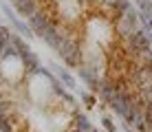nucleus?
Masks as SVG:
<instances>
[{"label":"nucleus","mask_w":152,"mask_h":132,"mask_svg":"<svg viewBox=\"0 0 152 132\" xmlns=\"http://www.w3.org/2000/svg\"><path fill=\"white\" fill-rule=\"evenodd\" d=\"M77 73H80V77L91 86L93 93H99V84H102V79H97V71L86 68V66H80V71H77Z\"/></svg>","instance_id":"obj_7"},{"label":"nucleus","mask_w":152,"mask_h":132,"mask_svg":"<svg viewBox=\"0 0 152 132\" xmlns=\"http://www.w3.org/2000/svg\"><path fill=\"white\" fill-rule=\"evenodd\" d=\"M145 26H148V29H150V31H152V18H150V20H148V24H145Z\"/></svg>","instance_id":"obj_19"},{"label":"nucleus","mask_w":152,"mask_h":132,"mask_svg":"<svg viewBox=\"0 0 152 132\" xmlns=\"http://www.w3.org/2000/svg\"><path fill=\"white\" fill-rule=\"evenodd\" d=\"M29 24H31V29H33V33L38 35V38H42L44 31L49 29V24H51V18H49V13H46L44 9H38V11L29 18Z\"/></svg>","instance_id":"obj_3"},{"label":"nucleus","mask_w":152,"mask_h":132,"mask_svg":"<svg viewBox=\"0 0 152 132\" xmlns=\"http://www.w3.org/2000/svg\"><path fill=\"white\" fill-rule=\"evenodd\" d=\"M64 38H69V35H64L60 29H57V24H53V22L49 24V29H46L44 35H42V40H44L46 44L51 46V49H55V51L60 49V44L64 42Z\"/></svg>","instance_id":"obj_5"},{"label":"nucleus","mask_w":152,"mask_h":132,"mask_svg":"<svg viewBox=\"0 0 152 132\" xmlns=\"http://www.w3.org/2000/svg\"><path fill=\"white\" fill-rule=\"evenodd\" d=\"M137 7L141 9V13L152 15V2H150V0H137Z\"/></svg>","instance_id":"obj_14"},{"label":"nucleus","mask_w":152,"mask_h":132,"mask_svg":"<svg viewBox=\"0 0 152 132\" xmlns=\"http://www.w3.org/2000/svg\"><path fill=\"white\" fill-rule=\"evenodd\" d=\"M115 31H117V35H119V38L130 40V38H132V33H134L137 29H134V26L130 24L126 18H115Z\"/></svg>","instance_id":"obj_8"},{"label":"nucleus","mask_w":152,"mask_h":132,"mask_svg":"<svg viewBox=\"0 0 152 132\" xmlns=\"http://www.w3.org/2000/svg\"><path fill=\"white\" fill-rule=\"evenodd\" d=\"M15 11L20 15H24V18H31L35 11H38V0H20V2L13 4Z\"/></svg>","instance_id":"obj_9"},{"label":"nucleus","mask_w":152,"mask_h":132,"mask_svg":"<svg viewBox=\"0 0 152 132\" xmlns=\"http://www.w3.org/2000/svg\"><path fill=\"white\" fill-rule=\"evenodd\" d=\"M51 68H53V71L57 73V77H60V82L64 84L66 88H77V84H75V77L71 75L69 71H62L60 66H55V64H51Z\"/></svg>","instance_id":"obj_10"},{"label":"nucleus","mask_w":152,"mask_h":132,"mask_svg":"<svg viewBox=\"0 0 152 132\" xmlns=\"http://www.w3.org/2000/svg\"><path fill=\"white\" fill-rule=\"evenodd\" d=\"M9 2H13V4H15V2H20V0H9Z\"/></svg>","instance_id":"obj_20"},{"label":"nucleus","mask_w":152,"mask_h":132,"mask_svg":"<svg viewBox=\"0 0 152 132\" xmlns=\"http://www.w3.org/2000/svg\"><path fill=\"white\" fill-rule=\"evenodd\" d=\"M0 132H13L11 121H9L7 114H0Z\"/></svg>","instance_id":"obj_13"},{"label":"nucleus","mask_w":152,"mask_h":132,"mask_svg":"<svg viewBox=\"0 0 152 132\" xmlns=\"http://www.w3.org/2000/svg\"><path fill=\"white\" fill-rule=\"evenodd\" d=\"M80 99H82L86 106H95V104H97V99L93 97V95H88V93H80Z\"/></svg>","instance_id":"obj_15"},{"label":"nucleus","mask_w":152,"mask_h":132,"mask_svg":"<svg viewBox=\"0 0 152 132\" xmlns=\"http://www.w3.org/2000/svg\"><path fill=\"white\" fill-rule=\"evenodd\" d=\"M128 42H130V46H132L134 51L145 53V51H150V44H152V31L148 26H145V29H137Z\"/></svg>","instance_id":"obj_2"},{"label":"nucleus","mask_w":152,"mask_h":132,"mask_svg":"<svg viewBox=\"0 0 152 132\" xmlns=\"http://www.w3.org/2000/svg\"><path fill=\"white\" fill-rule=\"evenodd\" d=\"M0 57H20V53H18V49H15V44H13V42H7V46L2 49Z\"/></svg>","instance_id":"obj_12"},{"label":"nucleus","mask_w":152,"mask_h":132,"mask_svg":"<svg viewBox=\"0 0 152 132\" xmlns=\"http://www.w3.org/2000/svg\"><path fill=\"white\" fill-rule=\"evenodd\" d=\"M62 99H64V101H66V104H71V106H73V104H75V99H73V97H71V95H69V93H62Z\"/></svg>","instance_id":"obj_17"},{"label":"nucleus","mask_w":152,"mask_h":132,"mask_svg":"<svg viewBox=\"0 0 152 132\" xmlns=\"http://www.w3.org/2000/svg\"><path fill=\"white\" fill-rule=\"evenodd\" d=\"M22 68H24V73L27 75H40V68H42V64H40V57L35 55L33 51H29V53H24L22 57Z\"/></svg>","instance_id":"obj_6"},{"label":"nucleus","mask_w":152,"mask_h":132,"mask_svg":"<svg viewBox=\"0 0 152 132\" xmlns=\"http://www.w3.org/2000/svg\"><path fill=\"white\" fill-rule=\"evenodd\" d=\"M75 130L77 132H91L93 125H91V121L84 117V114H77V117H75Z\"/></svg>","instance_id":"obj_11"},{"label":"nucleus","mask_w":152,"mask_h":132,"mask_svg":"<svg viewBox=\"0 0 152 132\" xmlns=\"http://www.w3.org/2000/svg\"><path fill=\"white\" fill-rule=\"evenodd\" d=\"M91 132H97V130H91Z\"/></svg>","instance_id":"obj_21"},{"label":"nucleus","mask_w":152,"mask_h":132,"mask_svg":"<svg viewBox=\"0 0 152 132\" xmlns=\"http://www.w3.org/2000/svg\"><path fill=\"white\" fill-rule=\"evenodd\" d=\"M143 57H145V62H148V64L152 66V49H150V51H145V53H143Z\"/></svg>","instance_id":"obj_18"},{"label":"nucleus","mask_w":152,"mask_h":132,"mask_svg":"<svg viewBox=\"0 0 152 132\" xmlns=\"http://www.w3.org/2000/svg\"><path fill=\"white\" fill-rule=\"evenodd\" d=\"M102 123H104V128H106L108 132H115V123H113V119L104 117V119H102Z\"/></svg>","instance_id":"obj_16"},{"label":"nucleus","mask_w":152,"mask_h":132,"mask_svg":"<svg viewBox=\"0 0 152 132\" xmlns=\"http://www.w3.org/2000/svg\"><path fill=\"white\" fill-rule=\"evenodd\" d=\"M57 53H60V57L64 60L66 66H71V68L84 66L82 64V49H80V44L73 42L71 38H64V42H62L60 49H57Z\"/></svg>","instance_id":"obj_1"},{"label":"nucleus","mask_w":152,"mask_h":132,"mask_svg":"<svg viewBox=\"0 0 152 132\" xmlns=\"http://www.w3.org/2000/svg\"><path fill=\"white\" fill-rule=\"evenodd\" d=\"M2 13L9 18V22L13 24V29L18 31L20 35H24V38H33V29H31V24H24L20 18H15V13L9 9V4H2Z\"/></svg>","instance_id":"obj_4"}]
</instances>
